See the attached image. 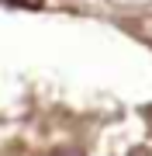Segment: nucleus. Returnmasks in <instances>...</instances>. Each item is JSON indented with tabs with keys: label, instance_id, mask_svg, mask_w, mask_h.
Instances as JSON below:
<instances>
[{
	"label": "nucleus",
	"instance_id": "nucleus-1",
	"mask_svg": "<svg viewBox=\"0 0 152 156\" xmlns=\"http://www.w3.org/2000/svg\"><path fill=\"white\" fill-rule=\"evenodd\" d=\"M56 156H79V153H73V149H66V153H56Z\"/></svg>",
	"mask_w": 152,
	"mask_h": 156
}]
</instances>
